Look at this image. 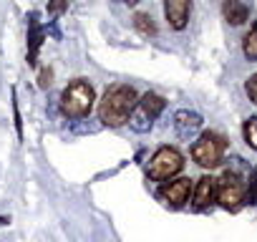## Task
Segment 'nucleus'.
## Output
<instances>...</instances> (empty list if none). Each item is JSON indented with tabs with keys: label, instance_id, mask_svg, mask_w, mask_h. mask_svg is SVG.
<instances>
[{
	"label": "nucleus",
	"instance_id": "nucleus-1",
	"mask_svg": "<svg viewBox=\"0 0 257 242\" xmlns=\"http://www.w3.org/2000/svg\"><path fill=\"white\" fill-rule=\"evenodd\" d=\"M139 103V96L134 91V86H128V83H116L111 86L101 103H98V118H101V124L116 129V127H123L128 118H132L134 108Z\"/></svg>",
	"mask_w": 257,
	"mask_h": 242
},
{
	"label": "nucleus",
	"instance_id": "nucleus-2",
	"mask_svg": "<svg viewBox=\"0 0 257 242\" xmlns=\"http://www.w3.org/2000/svg\"><path fill=\"white\" fill-rule=\"evenodd\" d=\"M93 101H96V91L93 86L86 81V78H76L71 81L63 93H61V111L68 116V118H83L88 116V111L93 108Z\"/></svg>",
	"mask_w": 257,
	"mask_h": 242
},
{
	"label": "nucleus",
	"instance_id": "nucleus-3",
	"mask_svg": "<svg viewBox=\"0 0 257 242\" xmlns=\"http://www.w3.org/2000/svg\"><path fill=\"white\" fill-rule=\"evenodd\" d=\"M224 149H227L224 137L217 134V132H207V134H202V137L194 142V147H192V159H194L199 167H204V169H214V167L222 164Z\"/></svg>",
	"mask_w": 257,
	"mask_h": 242
},
{
	"label": "nucleus",
	"instance_id": "nucleus-4",
	"mask_svg": "<svg viewBox=\"0 0 257 242\" xmlns=\"http://www.w3.org/2000/svg\"><path fill=\"white\" fill-rule=\"evenodd\" d=\"M184 167V157L179 149L174 147H162L154 152V157L149 159V177L154 182H167L172 177H177Z\"/></svg>",
	"mask_w": 257,
	"mask_h": 242
},
{
	"label": "nucleus",
	"instance_id": "nucleus-5",
	"mask_svg": "<svg viewBox=\"0 0 257 242\" xmlns=\"http://www.w3.org/2000/svg\"><path fill=\"white\" fill-rule=\"evenodd\" d=\"M164 106H167L164 96H159V93H154V91L144 93V96L139 98V103H137V108H134L132 118H128L132 129H134V132H139V134L149 132V129H152V124H154V118L164 111Z\"/></svg>",
	"mask_w": 257,
	"mask_h": 242
},
{
	"label": "nucleus",
	"instance_id": "nucleus-6",
	"mask_svg": "<svg viewBox=\"0 0 257 242\" xmlns=\"http://www.w3.org/2000/svg\"><path fill=\"white\" fill-rule=\"evenodd\" d=\"M217 199L224 209H239L244 202V182L227 172L222 179H217Z\"/></svg>",
	"mask_w": 257,
	"mask_h": 242
},
{
	"label": "nucleus",
	"instance_id": "nucleus-7",
	"mask_svg": "<svg viewBox=\"0 0 257 242\" xmlns=\"http://www.w3.org/2000/svg\"><path fill=\"white\" fill-rule=\"evenodd\" d=\"M199 129H202V116H199L197 111L182 108V111L174 113V132H177L179 139H189V137H194Z\"/></svg>",
	"mask_w": 257,
	"mask_h": 242
},
{
	"label": "nucleus",
	"instance_id": "nucleus-8",
	"mask_svg": "<svg viewBox=\"0 0 257 242\" xmlns=\"http://www.w3.org/2000/svg\"><path fill=\"white\" fill-rule=\"evenodd\" d=\"M192 0H164V16L174 31H182L189 21Z\"/></svg>",
	"mask_w": 257,
	"mask_h": 242
},
{
	"label": "nucleus",
	"instance_id": "nucleus-9",
	"mask_svg": "<svg viewBox=\"0 0 257 242\" xmlns=\"http://www.w3.org/2000/svg\"><path fill=\"white\" fill-rule=\"evenodd\" d=\"M189 192H192V179H174L162 187V199L172 207H184V202L189 199Z\"/></svg>",
	"mask_w": 257,
	"mask_h": 242
},
{
	"label": "nucleus",
	"instance_id": "nucleus-10",
	"mask_svg": "<svg viewBox=\"0 0 257 242\" xmlns=\"http://www.w3.org/2000/svg\"><path fill=\"white\" fill-rule=\"evenodd\" d=\"M217 199V179L214 177H202L194 187V207L204 209Z\"/></svg>",
	"mask_w": 257,
	"mask_h": 242
},
{
	"label": "nucleus",
	"instance_id": "nucleus-11",
	"mask_svg": "<svg viewBox=\"0 0 257 242\" xmlns=\"http://www.w3.org/2000/svg\"><path fill=\"white\" fill-rule=\"evenodd\" d=\"M31 28H28V63L31 66H36V56H38V48H41V43H43V38H46V33H43V28H41V23H38V16L36 13H31Z\"/></svg>",
	"mask_w": 257,
	"mask_h": 242
},
{
	"label": "nucleus",
	"instance_id": "nucleus-12",
	"mask_svg": "<svg viewBox=\"0 0 257 242\" xmlns=\"http://www.w3.org/2000/svg\"><path fill=\"white\" fill-rule=\"evenodd\" d=\"M222 13H224V18H227L232 26H242V23L249 18V6L244 3V0H224Z\"/></svg>",
	"mask_w": 257,
	"mask_h": 242
},
{
	"label": "nucleus",
	"instance_id": "nucleus-13",
	"mask_svg": "<svg viewBox=\"0 0 257 242\" xmlns=\"http://www.w3.org/2000/svg\"><path fill=\"white\" fill-rule=\"evenodd\" d=\"M134 28H137L142 36H157V23H154V18L147 16V13H137V16H134Z\"/></svg>",
	"mask_w": 257,
	"mask_h": 242
},
{
	"label": "nucleus",
	"instance_id": "nucleus-14",
	"mask_svg": "<svg viewBox=\"0 0 257 242\" xmlns=\"http://www.w3.org/2000/svg\"><path fill=\"white\" fill-rule=\"evenodd\" d=\"M242 51H244V56H247L249 61H257V23H254V28L244 36V41H242Z\"/></svg>",
	"mask_w": 257,
	"mask_h": 242
},
{
	"label": "nucleus",
	"instance_id": "nucleus-15",
	"mask_svg": "<svg viewBox=\"0 0 257 242\" xmlns=\"http://www.w3.org/2000/svg\"><path fill=\"white\" fill-rule=\"evenodd\" d=\"M242 134H244V142L257 152V118L252 116V118H247L244 121V127H242Z\"/></svg>",
	"mask_w": 257,
	"mask_h": 242
},
{
	"label": "nucleus",
	"instance_id": "nucleus-16",
	"mask_svg": "<svg viewBox=\"0 0 257 242\" xmlns=\"http://www.w3.org/2000/svg\"><path fill=\"white\" fill-rule=\"evenodd\" d=\"M13 118H16L18 139H23V121H21V111H18V96H16V88H13Z\"/></svg>",
	"mask_w": 257,
	"mask_h": 242
},
{
	"label": "nucleus",
	"instance_id": "nucleus-17",
	"mask_svg": "<svg viewBox=\"0 0 257 242\" xmlns=\"http://www.w3.org/2000/svg\"><path fill=\"white\" fill-rule=\"evenodd\" d=\"M68 8V0H48V13L51 16H61Z\"/></svg>",
	"mask_w": 257,
	"mask_h": 242
},
{
	"label": "nucleus",
	"instance_id": "nucleus-18",
	"mask_svg": "<svg viewBox=\"0 0 257 242\" xmlns=\"http://www.w3.org/2000/svg\"><path fill=\"white\" fill-rule=\"evenodd\" d=\"M244 88H247V96H249V101H252V103H257V73H254V76L247 81V86H244Z\"/></svg>",
	"mask_w": 257,
	"mask_h": 242
},
{
	"label": "nucleus",
	"instance_id": "nucleus-19",
	"mask_svg": "<svg viewBox=\"0 0 257 242\" xmlns=\"http://www.w3.org/2000/svg\"><path fill=\"white\" fill-rule=\"evenodd\" d=\"M51 78H53V71H51V68H43V71H41L38 86H41V88H48V86H51Z\"/></svg>",
	"mask_w": 257,
	"mask_h": 242
},
{
	"label": "nucleus",
	"instance_id": "nucleus-20",
	"mask_svg": "<svg viewBox=\"0 0 257 242\" xmlns=\"http://www.w3.org/2000/svg\"><path fill=\"white\" fill-rule=\"evenodd\" d=\"M123 3H128V6H137V3H139V0H123Z\"/></svg>",
	"mask_w": 257,
	"mask_h": 242
}]
</instances>
